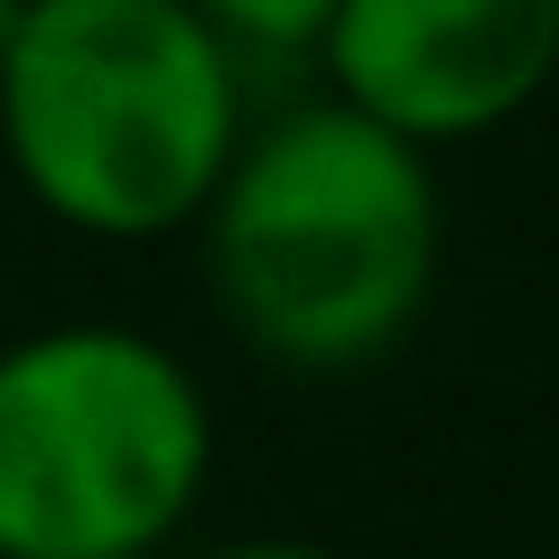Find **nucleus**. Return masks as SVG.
Wrapping results in <instances>:
<instances>
[{"label":"nucleus","mask_w":559,"mask_h":559,"mask_svg":"<svg viewBox=\"0 0 559 559\" xmlns=\"http://www.w3.org/2000/svg\"><path fill=\"white\" fill-rule=\"evenodd\" d=\"M318 75L326 103L439 159L559 84V0H336Z\"/></svg>","instance_id":"nucleus-4"},{"label":"nucleus","mask_w":559,"mask_h":559,"mask_svg":"<svg viewBox=\"0 0 559 559\" xmlns=\"http://www.w3.org/2000/svg\"><path fill=\"white\" fill-rule=\"evenodd\" d=\"M197 559H345L326 540H224V550H197Z\"/></svg>","instance_id":"nucleus-6"},{"label":"nucleus","mask_w":559,"mask_h":559,"mask_svg":"<svg viewBox=\"0 0 559 559\" xmlns=\"http://www.w3.org/2000/svg\"><path fill=\"white\" fill-rule=\"evenodd\" d=\"M242 121V57L187 0H28L0 57V159L84 242L197 234Z\"/></svg>","instance_id":"nucleus-2"},{"label":"nucleus","mask_w":559,"mask_h":559,"mask_svg":"<svg viewBox=\"0 0 559 559\" xmlns=\"http://www.w3.org/2000/svg\"><path fill=\"white\" fill-rule=\"evenodd\" d=\"M215 308L280 373H364L419 326L448 261L439 159L345 103L242 121L215 205L197 215Z\"/></svg>","instance_id":"nucleus-1"},{"label":"nucleus","mask_w":559,"mask_h":559,"mask_svg":"<svg viewBox=\"0 0 559 559\" xmlns=\"http://www.w3.org/2000/svg\"><path fill=\"white\" fill-rule=\"evenodd\" d=\"M215 485V401L178 345L66 318L0 345V559H159Z\"/></svg>","instance_id":"nucleus-3"},{"label":"nucleus","mask_w":559,"mask_h":559,"mask_svg":"<svg viewBox=\"0 0 559 559\" xmlns=\"http://www.w3.org/2000/svg\"><path fill=\"white\" fill-rule=\"evenodd\" d=\"M20 10L28 0H0V57H10V38H20Z\"/></svg>","instance_id":"nucleus-7"},{"label":"nucleus","mask_w":559,"mask_h":559,"mask_svg":"<svg viewBox=\"0 0 559 559\" xmlns=\"http://www.w3.org/2000/svg\"><path fill=\"white\" fill-rule=\"evenodd\" d=\"M234 57H318L336 0H187Z\"/></svg>","instance_id":"nucleus-5"}]
</instances>
